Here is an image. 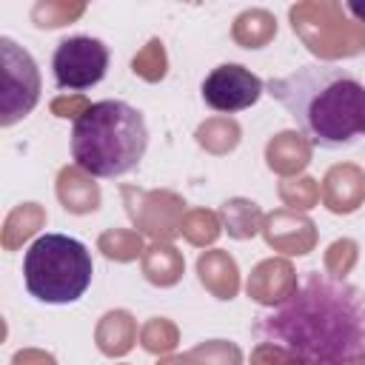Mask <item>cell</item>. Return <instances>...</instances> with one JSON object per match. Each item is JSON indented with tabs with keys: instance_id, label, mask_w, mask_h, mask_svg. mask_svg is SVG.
Masks as SVG:
<instances>
[{
	"instance_id": "4",
	"label": "cell",
	"mask_w": 365,
	"mask_h": 365,
	"mask_svg": "<svg viewBox=\"0 0 365 365\" xmlns=\"http://www.w3.org/2000/svg\"><path fill=\"white\" fill-rule=\"evenodd\" d=\"M94 277L91 251L68 234H40L23 254L26 291L46 305L77 302Z\"/></svg>"
},
{
	"instance_id": "2",
	"label": "cell",
	"mask_w": 365,
	"mask_h": 365,
	"mask_svg": "<svg viewBox=\"0 0 365 365\" xmlns=\"http://www.w3.org/2000/svg\"><path fill=\"white\" fill-rule=\"evenodd\" d=\"M265 91L314 148L348 151L365 140V83L336 63H305L271 77Z\"/></svg>"
},
{
	"instance_id": "6",
	"label": "cell",
	"mask_w": 365,
	"mask_h": 365,
	"mask_svg": "<svg viewBox=\"0 0 365 365\" xmlns=\"http://www.w3.org/2000/svg\"><path fill=\"white\" fill-rule=\"evenodd\" d=\"M0 57H3V125L17 123L26 117L40 100V71L34 57L20 48L11 37H0Z\"/></svg>"
},
{
	"instance_id": "8",
	"label": "cell",
	"mask_w": 365,
	"mask_h": 365,
	"mask_svg": "<svg viewBox=\"0 0 365 365\" xmlns=\"http://www.w3.org/2000/svg\"><path fill=\"white\" fill-rule=\"evenodd\" d=\"M345 9L354 14V17H359V20H365V6H359V3H345Z\"/></svg>"
},
{
	"instance_id": "1",
	"label": "cell",
	"mask_w": 365,
	"mask_h": 365,
	"mask_svg": "<svg viewBox=\"0 0 365 365\" xmlns=\"http://www.w3.org/2000/svg\"><path fill=\"white\" fill-rule=\"evenodd\" d=\"M251 334L257 348L285 365H362L365 291L325 271H305L274 308L262 311Z\"/></svg>"
},
{
	"instance_id": "5",
	"label": "cell",
	"mask_w": 365,
	"mask_h": 365,
	"mask_svg": "<svg viewBox=\"0 0 365 365\" xmlns=\"http://www.w3.org/2000/svg\"><path fill=\"white\" fill-rule=\"evenodd\" d=\"M108 46L88 34H71L57 43L51 54L54 86L63 91H86L94 88L108 71Z\"/></svg>"
},
{
	"instance_id": "3",
	"label": "cell",
	"mask_w": 365,
	"mask_h": 365,
	"mask_svg": "<svg viewBox=\"0 0 365 365\" xmlns=\"http://www.w3.org/2000/svg\"><path fill=\"white\" fill-rule=\"evenodd\" d=\"M148 148V125L125 100H100L83 108L71 125L74 165L97 180L131 174Z\"/></svg>"
},
{
	"instance_id": "7",
	"label": "cell",
	"mask_w": 365,
	"mask_h": 365,
	"mask_svg": "<svg viewBox=\"0 0 365 365\" xmlns=\"http://www.w3.org/2000/svg\"><path fill=\"white\" fill-rule=\"evenodd\" d=\"M262 91H265V83L251 68H245L240 63L217 66L200 86L205 106L220 111V114H237V111L257 106Z\"/></svg>"
}]
</instances>
